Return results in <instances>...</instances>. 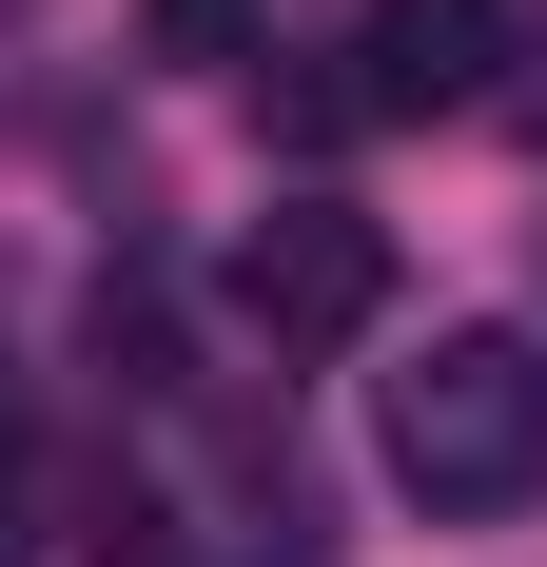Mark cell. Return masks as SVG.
Masks as SVG:
<instances>
[{
  "label": "cell",
  "mask_w": 547,
  "mask_h": 567,
  "mask_svg": "<svg viewBox=\"0 0 547 567\" xmlns=\"http://www.w3.org/2000/svg\"><path fill=\"white\" fill-rule=\"evenodd\" d=\"M372 451H391V489L450 509V528L547 509V333H431L372 392Z\"/></svg>",
  "instance_id": "cell-1"
},
{
  "label": "cell",
  "mask_w": 547,
  "mask_h": 567,
  "mask_svg": "<svg viewBox=\"0 0 547 567\" xmlns=\"http://www.w3.org/2000/svg\"><path fill=\"white\" fill-rule=\"evenodd\" d=\"M235 313H255L274 352H352L391 313V216H352V196H274L255 235H235Z\"/></svg>",
  "instance_id": "cell-2"
},
{
  "label": "cell",
  "mask_w": 547,
  "mask_h": 567,
  "mask_svg": "<svg viewBox=\"0 0 547 567\" xmlns=\"http://www.w3.org/2000/svg\"><path fill=\"white\" fill-rule=\"evenodd\" d=\"M352 99H372V117L508 99V0H372V20H352Z\"/></svg>",
  "instance_id": "cell-3"
},
{
  "label": "cell",
  "mask_w": 547,
  "mask_h": 567,
  "mask_svg": "<svg viewBox=\"0 0 547 567\" xmlns=\"http://www.w3.org/2000/svg\"><path fill=\"white\" fill-rule=\"evenodd\" d=\"M255 40V0H157V59H235Z\"/></svg>",
  "instance_id": "cell-4"
},
{
  "label": "cell",
  "mask_w": 547,
  "mask_h": 567,
  "mask_svg": "<svg viewBox=\"0 0 547 567\" xmlns=\"http://www.w3.org/2000/svg\"><path fill=\"white\" fill-rule=\"evenodd\" d=\"M0 470H20V372H0Z\"/></svg>",
  "instance_id": "cell-5"
},
{
  "label": "cell",
  "mask_w": 547,
  "mask_h": 567,
  "mask_svg": "<svg viewBox=\"0 0 547 567\" xmlns=\"http://www.w3.org/2000/svg\"><path fill=\"white\" fill-rule=\"evenodd\" d=\"M528 137H547V79H528Z\"/></svg>",
  "instance_id": "cell-6"
},
{
  "label": "cell",
  "mask_w": 547,
  "mask_h": 567,
  "mask_svg": "<svg viewBox=\"0 0 547 567\" xmlns=\"http://www.w3.org/2000/svg\"><path fill=\"white\" fill-rule=\"evenodd\" d=\"M0 20H20V0H0Z\"/></svg>",
  "instance_id": "cell-7"
}]
</instances>
